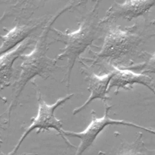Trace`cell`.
<instances>
[{
    "mask_svg": "<svg viewBox=\"0 0 155 155\" xmlns=\"http://www.w3.org/2000/svg\"><path fill=\"white\" fill-rule=\"evenodd\" d=\"M104 25V41L98 51L89 49L90 58L79 59L90 68L95 66H114L124 68L134 64L133 59L143 51V45L153 37L155 32L148 30L150 25L137 21L131 26L122 27L116 22Z\"/></svg>",
    "mask_w": 155,
    "mask_h": 155,
    "instance_id": "obj_1",
    "label": "cell"
},
{
    "mask_svg": "<svg viewBox=\"0 0 155 155\" xmlns=\"http://www.w3.org/2000/svg\"><path fill=\"white\" fill-rule=\"evenodd\" d=\"M101 1L94 2L91 9L78 19L79 27L74 31L67 29L65 31H60L55 28L53 31L56 34L55 41L63 43L65 47L61 49V53L58 54V59L67 60V72L64 81L66 82V87L69 90L70 85V76L73 68L77 60L86 49L90 48L93 42L99 38L100 34L104 31V25L100 24L98 15L99 7Z\"/></svg>",
    "mask_w": 155,
    "mask_h": 155,
    "instance_id": "obj_2",
    "label": "cell"
},
{
    "mask_svg": "<svg viewBox=\"0 0 155 155\" xmlns=\"http://www.w3.org/2000/svg\"><path fill=\"white\" fill-rule=\"evenodd\" d=\"M111 107L112 105L105 103L104 114L101 117H97L96 115V112L92 110L91 111V120L86 128L82 131L74 132L64 130H63V133L65 137L70 136L73 137H78L80 139V143L75 155H82L83 153L93 143L97 136L107 126L124 125L131 127L136 128H140L155 135V129L154 128L145 127L125 120L111 119L109 116V113Z\"/></svg>",
    "mask_w": 155,
    "mask_h": 155,
    "instance_id": "obj_3",
    "label": "cell"
},
{
    "mask_svg": "<svg viewBox=\"0 0 155 155\" xmlns=\"http://www.w3.org/2000/svg\"><path fill=\"white\" fill-rule=\"evenodd\" d=\"M73 96V93L68 94L58 99L54 104H47L41 97V96H39L38 99V110L36 116L32 119L31 124L27 127V128L22 134L21 138L19 139L14 148L10 153L5 155H16V153H17L22 142L34 130H37L38 132L42 130L48 131L50 129H54L64 139L68 145L74 147L64 136L63 133L64 130L62 128V122L60 119H58L54 114L56 109L71 99Z\"/></svg>",
    "mask_w": 155,
    "mask_h": 155,
    "instance_id": "obj_4",
    "label": "cell"
},
{
    "mask_svg": "<svg viewBox=\"0 0 155 155\" xmlns=\"http://www.w3.org/2000/svg\"><path fill=\"white\" fill-rule=\"evenodd\" d=\"M60 16L61 15L59 13H56L49 20L45 29L42 32V35L41 36V45H39L38 47L28 56V58L25 59V62H23V70L21 72L20 82L18 83L19 84L16 89L14 100H16L20 92L22 90L24 85H25L27 82L32 77L39 74L41 68L45 72V73H48L58 68L62 67L56 65V59H50L45 55L46 48H47L46 43L47 34L48 33L49 29H50L52 24L54 23L56 19Z\"/></svg>",
    "mask_w": 155,
    "mask_h": 155,
    "instance_id": "obj_5",
    "label": "cell"
},
{
    "mask_svg": "<svg viewBox=\"0 0 155 155\" xmlns=\"http://www.w3.org/2000/svg\"><path fill=\"white\" fill-rule=\"evenodd\" d=\"M153 6H155V0H133L123 2L114 1L107 10L105 15L100 19V24L105 25L114 23L120 18L131 21L133 19L147 15Z\"/></svg>",
    "mask_w": 155,
    "mask_h": 155,
    "instance_id": "obj_6",
    "label": "cell"
},
{
    "mask_svg": "<svg viewBox=\"0 0 155 155\" xmlns=\"http://www.w3.org/2000/svg\"><path fill=\"white\" fill-rule=\"evenodd\" d=\"M78 61L81 64L82 67L80 71L84 75L85 81L87 82L88 90L90 94L82 105L73 110V114L74 115L84 110L94 99H100L105 102L109 100L110 98L108 96V87L114 75L113 71L111 70L105 74L97 75L85 62L80 59Z\"/></svg>",
    "mask_w": 155,
    "mask_h": 155,
    "instance_id": "obj_7",
    "label": "cell"
},
{
    "mask_svg": "<svg viewBox=\"0 0 155 155\" xmlns=\"http://www.w3.org/2000/svg\"><path fill=\"white\" fill-rule=\"evenodd\" d=\"M110 68L114 75L109 84L108 92L114 87L116 88L114 93L117 94L120 89L130 90L132 88L133 85L140 84L148 88L155 96L154 83L150 76L114 66H110Z\"/></svg>",
    "mask_w": 155,
    "mask_h": 155,
    "instance_id": "obj_8",
    "label": "cell"
},
{
    "mask_svg": "<svg viewBox=\"0 0 155 155\" xmlns=\"http://www.w3.org/2000/svg\"><path fill=\"white\" fill-rule=\"evenodd\" d=\"M33 28V27L28 25H20L11 30L6 35L1 36L3 42L0 47V55L8 51L25 38L32 31Z\"/></svg>",
    "mask_w": 155,
    "mask_h": 155,
    "instance_id": "obj_9",
    "label": "cell"
},
{
    "mask_svg": "<svg viewBox=\"0 0 155 155\" xmlns=\"http://www.w3.org/2000/svg\"><path fill=\"white\" fill-rule=\"evenodd\" d=\"M137 58L142 61L121 69H127L135 73L148 76L153 79L155 85V52L150 53L143 51Z\"/></svg>",
    "mask_w": 155,
    "mask_h": 155,
    "instance_id": "obj_10",
    "label": "cell"
},
{
    "mask_svg": "<svg viewBox=\"0 0 155 155\" xmlns=\"http://www.w3.org/2000/svg\"><path fill=\"white\" fill-rule=\"evenodd\" d=\"M33 154H30V153H22V154H18V155H33ZM3 155H5V154H3Z\"/></svg>",
    "mask_w": 155,
    "mask_h": 155,
    "instance_id": "obj_11",
    "label": "cell"
}]
</instances>
